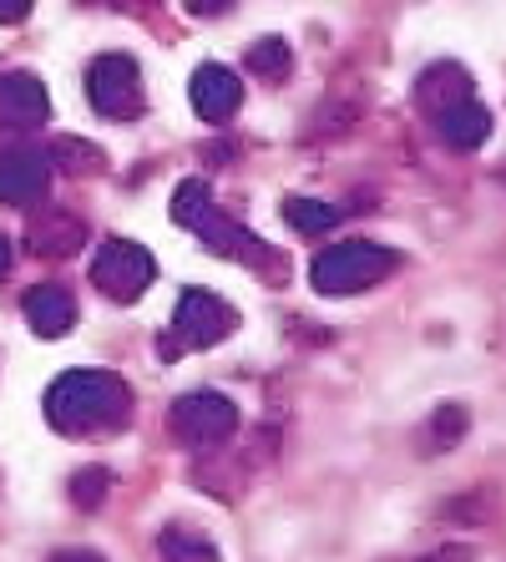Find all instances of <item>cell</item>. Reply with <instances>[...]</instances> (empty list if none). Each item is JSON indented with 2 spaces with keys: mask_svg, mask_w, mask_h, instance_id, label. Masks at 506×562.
<instances>
[{
  "mask_svg": "<svg viewBox=\"0 0 506 562\" xmlns=\"http://www.w3.org/2000/svg\"><path fill=\"white\" fill-rule=\"evenodd\" d=\"M238 325V310L223 304L218 294L203 289H182L178 314H172V335L162 340V355H182V350H209V345L228 340Z\"/></svg>",
  "mask_w": 506,
  "mask_h": 562,
  "instance_id": "obj_3",
  "label": "cell"
},
{
  "mask_svg": "<svg viewBox=\"0 0 506 562\" xmlns=\"http://www.w3.org/2000/svg\"><path fill=\"white\" fill-rule=\"evenodd\" d=\"M168 431L188 451H209V446H223L238 431V406L218 391H193V395H182V401H172Z\"/></svg>",
  "mask_w": 506,
  "mask_h": 562,
  "instance_id": "obj_4",
  "label": "cell"
},
{
  "mask_svg": "<svg viewBox=\"0 0 506 562\" xmlns=\"http://www.w3.org/2000/svg\"><path fill=\"white\" fill-rule=\"evenodd\" d=\"M11 259H15V249H11V238L0 234V274H5V269H11Z\"/></svg>",
  "mask_w": 506,
  "mask_h": 562,
  "instance_id": "obj_25",
  "label": "cell"
},
{
  "mask_svg": "<svg viewBox=\"0 0 506 562\" xmlns=\"http://www.w3.org/2000/svg\"><path fill=\"white\" fill-rule=\"evenodd\" d=\"M46 420L66 436L117 431L132 420V391L112 370H66L46 391Z\"/></svg>",
  "mask_w": 506,
  "mask_h": 562,
  "instance_id": "obj_1",
  "label": "cell"
},
{
  "mask_svg": "<svg viewBox=\"0 0 506 562\" xmlns=\"http://www.w3.org/2000/svg\"><path fill=\"white\" fill-rule=\"evenodd\" d=\"M471 97V81L461 66H430L426 77L416 81V102L426 117H436V112H446L451 102H466Z\"/></svg>",
  "mask_w": 506,
  "mask_h": 562,
  "instance_id": "obj_13",
  "label": "cell"
},
{
  "mask_svg": "<svg viewBox=\"0 0 506 562\" xmlns=\"http://www.w3.org/2000/svg\"><path fill=\"white\" fill-rule=\"evenodd\" d=\"M106 482H112V471H106V467L77 471V476H71V502H77V507H102Z\"/></svg>",
  "mask_w": 506,
  "mask_h": 562,
  "instance_id": "obj_19",
  "label": "cell"
},
{
  "mask_svg": "<svg viewBox=\"0 0 506 562\" xmlns=\"http://www.w3.org/2000/svg\"><path fill=\"white\" fill-rule=\"evenodd\" d=\"M198 234H203V244H209L213 254H223V259H238V263H269V249H263V238L244 234L238 223L218 218V213L198 223Z\"/></svg>",
  "mask_w": 506,
  "mask_h": 562,
  "instance_id": "obj_12",
  "label": "cell"
},
{
  "mask_svg": "<svg viewBox=\"0 0 506 562\" xmlns=\"http://www.w3.org/2000/svg\"><path fill=\"white\" fill-rule=\"evenodd\" d=\"M188 11L193 15H228L234 11V0H188Z\"/></svg>",
  "mask_w": 506,
  "mask_h": 562,
  "instance_id": "obj_23",
  "label": "cell"
},
{
  "mask_svg": "<svg viewBox=\"0 0 506 562\" xmlns=\"http://www.w3.org/2000/svg\"><path fill=\"white\" fill-rule=\"evenodd\" d=\"M56 562H102V558H97V552H61Z\"/></svg>",
  "mask_w": 506,
  "mask_h": 562,
  "instance_id": "obj_26",
  "label": "cell"
},
{
  "mask_svg": "<svg viewBox=\"0 0 506 562\" xmlns=\"http://www.w3.org/2000/svg\"><path fill=\"white\" fill-rule=\"evenodd\" d=\"M203 218H213V193L203 178H188V183H178V193H172V223L198 228Z\"/></svg>",
  "mask_w": 506,
  "mask_h": 562,
  "instance_id": "obj_16",
  "label": "cell"
},
{
  "mask_svg": "<svg viewBox=\"0 0 506 562\" xmlns=\"http://www.w3.org/2000/svg\"><path fill=\"white\" fill-rule=\"evenodd\" d=\"M31 15V0H0V26H15Z\"/></svg>",
  "mask_w": 506,
  "mask_h": 562,
  "instance_id": "obj_22",
  "label": "cell"
},
{
  "mask_svg": "<svg viewBox=\"0 0 506 562\" xmlns=\"http://www.w3.org/2000/svg\"><path fill=\"white\" fill-rule=\"evenodd\" d=\"M52 117V97L41 87L31 71H11V77H0V127H41V122Z\"/></svg>",
  "mask_w": 506,
  "mask_h": 562,
  "instance_id": "obj_9",
  "label": "cell"
},
{
  "mask_svg": "<svg viewBox=\"0 0 506 562\" xmlns=\"http://www.w3.org/2000/svg\"><path fill=\"white\" fill-rule=\"evenodd\" d=\"M436 431H441V436H461V431H466V411H461V406H441Z\"/></svg>",
  "mask_w": 506,
  "mask_h": 562,
  "instance_id": "obj_21",
  "label": "cell"
},
{
  "mask_svg": "<svg viewBox=\"0 0 506 562\" xmlns=\"http://www.w3.org/2000/svg\"><path fill=\"white\" fill-rule=\"evenodd\" d=\"M157 552H162V562H218L213 542H203L188 527H168V532L157 537Z\"/></svg>",
  "mask_w": 506,
  "mask_h": 562,
  "instance_id": "obj_17",
  "label": "cell"
},
{
  "mask_svg": "<svg viewBox=\"0 0 506 562\" xmlns=\"http://www.w3.org/2000/svg\"><path fill=\"white\" fill-rule=\"evenodd\" d=\"M52 157H71V162H66V172H87V168H97V162H102V153H97V147H87V143H77V137H56Z\"/></svg>",
  "mask_w": 506,
  "mask_h": 562,
  "instance_id": "obj_20",
  "label": "cell"
},
{
  "mask_svg": "<svg viewBox=\"0 0 506 562\" xmlns=\"http://www.w3.org/2000/svg\"><path fill=\"white\" fill-rule=\"evenodd\" d=\"M426 562H471V548H451V552H441V558H426Z\"/></svg>",
  "mask_w": 506,
  "mask_h": 562,
  "instance_id": "obj_24",
  "label": "cell"
},
{
  "mask_svg": "<svg viewBox=\"0 0 506 562\" xmlns=\"http://www.w3.org/2000/svg\"><path fill=\"white\" fill-rule=\"evenodd\" d=\"M26 319L36 335L61 340V335H71V325H77V300H71L61 284H36L26 294Z\"/></svg>",
  "mask_w": 506,
  "mask_h": 562,
  "instance_id": "obj_10",
  "label": "cell"
},
{
  "mask_svg": "<svg viewBox=\"0 0 506 562\" xmlns=\"http://www.w3.org/2000/svg\"><path fill=\"white\" fill-rule=\"evenodd\" d=\"M289 61H294V56H289V41H279V36H263L248 46V71L263 81H279L289 71Z\"/></svg>",
  "mask_w": 506,
  "mask_h": 562,
  "instance_id": "obj_18",
  "label": "cell"
},
{
  "mask_svg": "<svg viewBox=\"0 0 506 562\" xmlns=\"http://www.w3.org/2000/svg\"><path fill=\"white\" fill-rule=\"evenodd\" d=\"M430 122H436V132H441L456 153H471V147H481V143H486V132H492V112H486L476 97H466V102H451L446 112H436Z\"/></svg>",
  "mask_w": 506,
  "mask_h": 562,
  "instance_id": "obj_11",
  "label": "cell"
},
{
  "mask_svg": "<svg viewBox=\"0 0 506 562\" xmlns=\"http://www.w3.org/2000/svg\"><path fill=\"white\" fill-rule=\"evenodd\" d=\"M87 97H91V106L112 122L137 117V112H143V71H137V61L122 52L97 56L87 71Z\"/></svg>",
  "mask_w": 506,
  "mask_h": 562,
  "instance_id": "obj_6",
  "label": "cell"
},
{
  "mask_svg": "<svg viewBox=\"0 0 506 562\" xmlns=\"http://www.w3.org/2000/svg\"><path fill=\"white\" fill-rule=\"evenodd\" d=\"M395 269H401L395 249L370 244V238H350V244H335V249H325L310 263V284L319 294H360V289L390 279Z\"/></svg>",
  "mask_w": 506,
  "mask_h": 562,
  "instance_id": "obj_2",
  "label": "cell"
},
{
  "mask_svg": "<svg viewBox=\"0 0 506 562\" xmlns=\"http://www.w3.org/2000/svg\"><path fill=\"white\" fill-rule=\"evenodd\" d=\"M31 244H36V254L66 259V254H77L81 244H87V228H81L77 218H66V213H52V218H41L36 228H31Z\"/></svg>",
  "mask_w": 506,
  "mask_h": 562,
  "instance_id": "obj_14",
  "label": "cell"
},
{
  "mask_svg": "<svg viewBox=\"0 0 506 562\" xmlns=\"http://www.w3.org/2000/svg\"><path fill=\"white\" fill-rule=\"evenodd\" d=\"M284 218H289V228L319 238V234H329V228H335L345 213H339L335 203H319V198H289V203H284Z\"/></svg>",
  "mask_w": 506,
  "mask_h": 562,
  "instance_id": "obj_15",
  "label": "cell"
},
{
  "mask_svg": "<svg viewBox=\"0 0 506 562\" xmlns=\"http://www.w3.org/2000/svg\"><path fill=\"white\" fill-rule=\"evenodd\" d=\"M153 274H157V263H153V254H147L143 244H132V238H102V244H97L91 284L102 289L106 300L132 304L147 284H153Z\"/></svg>",
  "mask_w": 506,
  "mask_h": 562,
  "instance_id": "obj_5",
  "label": "cell"
},
{
  "mask_svg": "<svg viewBox=\"0 0 506 562\" xmlns=\"http://www.w3.org/2000/svg\"><path fill=\"white\" fill-rule=\"evenodd\" d=\"M188 97H193V112L203 122H223V117H234L238 102H244V81L228 66L203 61L193 71V81H188Z\"/></svg>",
  "mask_w": 506,
  "mask_h": 562,
  "instance_id": "obj_8",
  "label": "cell"
},
{
  "mask_svg": "<svg viewBox=\"0 0 506 562\" xmlns=\"http://www.w3.org/2000/svg\"><path fill=\"white\" fill-rule=\"evenodd\" d=\"M52 183V153L5 143L0 147V203H36Z\"/></svg>",
  "mask_w": 506,
  "mask_h": 562,
  "instance_id": "obj_7",
  "label": "cell"
}]
</instances>
